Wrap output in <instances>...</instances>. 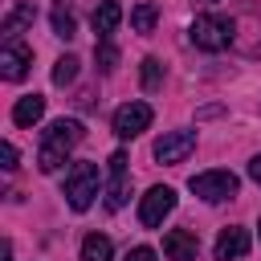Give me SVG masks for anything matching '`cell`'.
<instances>
[{"instance_id": "6da1fadb", "label": "cell", "mask_w": 261, "mask_h": 261, "mask_svg": "<svg viewBox=\"0 0 261 261\" xmlns=\"http://www.w3.org/2000/svg\"><path fill=\"white\" fill-rule=\"evenodd\" d=\"M77 143H82V122H77V118H57V122H49V126L41 130L37 167H41V171H57Z\"/></svg>"}, {"instance_id": "7a4b0ae2", "label": "cell", "mask_w": 261, "mask_h": 261, "mask_svg": "<svg viewBox=\"0 0 261 261\" xmlns=\"http://www.w3.org/2000/svg\"><path fill=\"white\" fill-rule=\"evenodd\" d=\"M98 188H102L98 163H73V167H69V175H65V200H69L73 212H86V208L94 204Z\"/></svg>"}, {"instance_id": "3957f363", "label": "cell", "mask_w": 261, "mask_h": 261, "mask_svg": "<svg viewBox=\"0 0 261 261\" xmlns=\"http://www.w3.org/2000/svg\"><path fill=\"white\" fill-rule=\"evenodd\" d=\"M232 20L228 16H216V12H200L196 20H192V45L196 49H208V53H216V49H224L228 41H232Z\"/></svg>"}, {"instance_id": "277c9868", "label": "cell", "mask_w": 261, "mask_h": 261, "mask_svg": "<svg viewBox=\"0 0 261 261\" xmlns=\"http://www.w3.org/2000/svg\"><path fill=\"white\" fill-rule=\"evenodd\" d=\"M200 200H208V204H220V200H232L237 196V188H241V179L232 175V171H200V175H192V184H188Z\"/></svg>"}, {"instance_id": "5b68a950", "label": "cell", "mask_w": 261, "mask_h": 261, "mask_svg": "<svg viewBox=\"0 0 261 261\" xmlns=\"http://www.w3.org/2000/svg\"><path fill=\"white\" fill-rule=\"evenodd\" d=\"M130 196V175H126V151H114L106 159V208L118 212Z\"/></svg>"}, {"instance_id": "8992f818", "label": "cell", "mask_w": 261, "mask_h": 261, "mask_svg": "<svg viewBox=\"0 0 261 261\" xmlns=\"http://www.w3.org/2000/svg\"><path fill=\"white\" fill-rule=\"evenodd\" d=\"M171 208H175V192H171L167 184H155V188L143 196V204H139V224H143V228H159L163 216H171Z\"/></svg>"}, {"instance_id": "52a82bcc", "label": "cell", "mask_w": 261, "mask_h": 261, "mask_svg": "<svg viewBox=\"0 0 261 261\" xmlns=\"http://www.w3.org/2000/svg\"><path fill=\"white\" fill-rule=\"evenodd\" d=\"M151 106L147 102H126V106H118L114 110V135L118 139H135V135H143L147 126H151Z\"/></svg>"}, {"instance_id": "ba28073f", "label": "cell", "mask_w": 261, "mask_h": 261, "mask_svg": "<svg viewBox=\"0 0 261 261\" xmlns=\"http://www.w3.org/2000/svg\"><path fill=\"white\" fill-rule=\"evenodd\" d=\"M196 151V135L192 130H163L155 139V159L159 163H184Z\"/></svg>"}, {"instance_id": "9c48e42d", "label": "cell", "mask_w": 261, "mask_h": 261, "mask_svg": "<svg viewBox=\"0 0 261 261\" xmlns=\"http://www.w3.org/2000/svg\"><path fill=\"white\" fill-rule=\"evenodd\" d=\"M29 65H33V49L20 45V41H8L4 53H0V73H4L8 82H20V77L29 73Z\"/></svg>"}, {"instance_id": "30bf717a", "label": "cell", "mask_w": 261, "mask_h": 261, "mask_svg": "<svg viewBox=\"0 0 261 261\" xmlns=\"http://www.w3.org/2000/svg\"><path fill=\"white\" fill-rule=\"evenodd\" d=\"M163 253H167L171 261H196V257H200V241H196V232H188V228H171V232L163 237Z\"/></svg>"}, {"instance_id": "8fae6325", "label": "cell", "mask_w": 261, "mask_h": 261, "mask_svg": "<svg viewBox=\"0 0 261 261\" xmlns=\"http://www.w3.org/2000/svg\"><path fill=\"white\" fill-rule=\"evenodd\" d=\"M249 253V232L245 228H224L216 237V261H237Z\"/></svg>"}, {"instance_id": "7c38bea8", "label": "cell", "mask_w": 261, "mask_h": 261, "mask_svg": "<svg viewBox=\"0 0 261 261\" xmlns=\"http://www.w3.org/2000/svg\"><path fill=\"white\" fill-rule=\"evenodd\" d=\"M122 24V8H118V0H102L98 8H94V33H98V41H110V33Z\"/></svg>"}, {"instance_id": "4fadbf2b", "label": "cell", "mask_w": 261, "mask_h": 261, "mask_svg": "<svg viewBox=\"0 0 261 261\" xmlns=\"http://www.w3.org/2000/svg\"><path fill=\"white\" fill-rule=\"evenodd\" d=\"M41 114H45V98H41V94H24V98H16V106H12V122L24 126V130L37 126Z\"/></svg>"}, {"instance_id": "5bb4252c", "label": "cell", "mask_w": 261, "mask_h": 261, "mask_svg": "<svg viewBox=\"0 0 261 261\" xmlns=\"http://www.w3.org/2000/svg\"><path fill=\"white\" fill-rule=\"evenodd\" d=\"M33 16H37V8H33L29 0H20V4H12V12L4 16V33H8V41H16V33L33 24Z\"/></svg>"}, {"instance_id": "9a60e30c", "label": "cell", "mask_w": 261, "mask_h": 261, "mask_svg": "<svg viewBox=\"0 0 261 261\" xmlns=\"http://www.w3.org/2000/svg\"><path fill=\"white\" fill-rule=\"evenodd\" d=\"M114 257V245H110V237H102V232H90L86 241H82V261H110Z\"/></svg>"}, {"instance_id": "2e32d148", "label": "cell", "mask_w": 261, "mask_h": 261, "mask_svg": "<svg viewBox=\"0 0 261 261\" xmlns=\"http://www.w3.org/2000/svg\"><path fill=\"white\" fill-rule=\"evenodd\" d=\"M155 20H159V8H155L151 0H139V4L130 8V29H135V33H151Z\"/></svg>"}, {"instance_id": "e0dca14e", "label": "cell", "mask_w": 261, "mask_h": 261, "mask_svg": "<svg viewBox=\"0 0 261 261\" xmlns=\"http://www.w3.org/2000/svg\"><path fill=\"white\" fill-rule=\"evenodd\" d=\"M77 77V57H57V65H53V86H69Z\"/></svg>"}, {"instance_id": "ac0fdd59", "label": "cell", "mask_w": 261, "mask_h": 261, "mask_svg": "<svg viewBox=\"0 0 261 261\" xmlns=\"http://www.w3.org/2000/svg\"><path fill=\"white\" fill-rule=\"evenodd\" d=\"M53 33H57L61 41H69V37H73V16H69V8H65V4H57V8H53Z\"/></svg>"}, {"instance_id": "d6986e66", "label": "cell", "mask_w": 261, "mask_h": 261, "mask_svg": "<svg viewBox=\"0 0 261 261\" xmlns=\"http://www.w3.org/2000/svg\"><path fill=\"white\" fill-rule=\"evenodd\" d=\"M94 57H98V69H106V73H110V69L118 65V49H114L110 41H98V49H94Z\"/></svg>"}, {"instance_id": "ffe728a7", "label": "cell", "mask_w": 261, "mask_h": 261, "mask_svg": "<svg viewBox=\"0 0 261 261\" xmlns=\"http://www.w3.org/2000/svg\"><path fill=\"white\" fill-rule=\"evenodd\" d=\"M159 82H163V65L155 57H147L143 61V90H159Z\"/></svg>"}, {"instance_id": "44dd1931", "label": "cell", "mask_w": 261, "mask_h": 261, "mask_svg": "<svg viewBox=\"0 0 261 261\" xmlns=\"http://www.w3.org/2000/svg\"><path fill=\"white\" fill-rule=\"evenodd\" d=\"M0 159H4V171H12V167H16V147L4 143V147H0Z\"/></svg>"}, {"instance_id": "7402d4cb", "label": "cell", "mask_w": 261, "mask_h": 261, "mask_svg": "<svg viewBox=\"0 0 261 261\" xmlns=\"http://www.w3.org/2000/svg\"><path fill=\"white\" fill-rule=\"evenodd\" d=\"M126 261H155V249L139 245V249H130V253H126Z\"/></svg>"}, {"instance_id": "603a6c76", "label": "cell", "mask_w": 261, "mask_h": 261, "mask_svg": "<svg viewBox=\"0 0 261 261\" xmlns=\"http://www.w3.org/2000/svg\"><path fill=\"white\" fill-rule=\"evenodd\" d=\"M249 175H253V184H261V155L249 163Z\"/></svg>"}, {"instance_id": "cb8c5ba5", "label": "cell", "mask_w": 261, "mask_h": 261, "mask_svg": "<svg viewBox=\"0 0 261 261\" xmlns=\"http://www.w3.org/2000/svg\"><path fill=\"white\" fill-rule=\"evenodd\" d=\"M257 228H261V224H257Z\"/></svg>"}]
</instances>
